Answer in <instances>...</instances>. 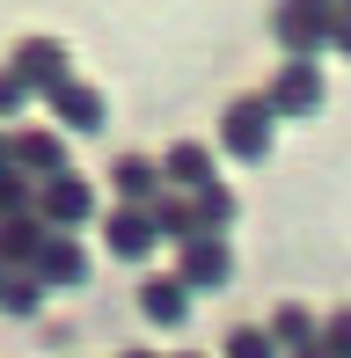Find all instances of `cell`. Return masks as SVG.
Returning <instances> with one entry per match:
<instances>
[{
    "mask_svg": "<svg viewBox=\"0 0 351 358\" xmlns=\"http://www.w3.org/2000/svg\"><path fill=\"white\" fill-rule=\"evenodd\" d=\"M300 358H322V351H308V344H300Z\"/></svg>",
    "mask_w": 351,
    "mask_h": 358,
    "instance_id": "18",
    "label": "cell"
},
{
    "mask_svg": "<svg viewBox=\"0 0 351 358\" xmlns=\"http://www.w3.org/2000/svg\"><path fill=\"white\" fill-rule=\"evenodd\" d=\"M59 110H66L73 124H103V103H95V95H59Z\"/></svg>",
    "mask_w": 351,
    "mask_h": 358,
    "instance_id": "13",
    "label": "cell"
},
{
    "mask_svg": "<svg viewBox=\"0 0 351 358\" xmlns=\"http://www.w3.org/2000/svg\"><path fill=\"white\" fill-rule=\"evenodd\" d=\"M154 183H162L154 161H117V190H124V198H154Z\"/></svg>",
    "mask_w": 351,
    "mask_h": 358,
    "instance_id": "8",
    "label": "cell"
},
{
    "mask_svg": "<svg viewBox=\"0 0 351 358\" xmlns=\"http://www.w3.org/2000/svg\"><path fill=\"white\" fill-rule=\"evenodd\" d=\"M308 329H315V322L300 315V307H285V315L271 322V336H278V344H308Z\"/></svg>",
    "mask_w": 351,
    "mask_h": 358,
    "instance_id": "12",
    "label": "cell"
},
{
    "mask_svg": "<svg viewBox=\"0 0 351 358\" xmlns=\"http://www.w3.org/2000/svg\"><path fill=\"white\" fill-rule=\"evenodd\" d=\"M278 37L293 44L300 59H308V52H322V44L337 37V22H329L322 0H278Z\"/></svg>",
    "mask_w": 351,
    "mask_h": 358,
    "instance_id": "1",
    "label": "cell"
},
{
    "mask_svg": "<svg viewBox=\"0 0 351 358\" xmlns=\"http://www.w3.org/2000/svg\"><path fill=\"white\" fill-rule=\"evenodd\" d=\"M264 146H271V103H257V95H249V103H234V110H227V154L257 161Z\"/></svg>",
    "mask_w": 351,
    "mask_h": 358,
    "instance_id": "2",
    "label": "cell"
},
{
    "mask_svg": "<svg viewBox=\"0 0 351 358\" xmlns=\"http://www.w3.org/2000/svg\"><path fill=\"white\" fill-rule=\"evenodd\" d=\"M154 227H169V234H190V227H198V205H190V198H162V205H154Z\"/></svg>",
    "mask_w": 351,
    "mask_h": 358,
    "instance_id": "9",
    "label": "cell"
},
{
    "mask_svg": "<svg viewBox=\"0 0 351 358\" xmlns=\"http://www.w3.org/2000/svg\"><path fill=\"white\" fill-rule=\"evenodd\" d=\"M52 213H59V220H81V213H88V190L73 183V176H66V183H52Z\"/></svg>",
    "mask_w": 351,
    "mask_h": 358,
    "instance_id": "10",
    "label": "cell"
},
{
    "mask_svg": "<svg viewBox=\"0 0 351 358\" xmlns=\"http://www.w3.org/2000/svg\"><path fill=\"white\" fill-rule=\"evenodd\" d=\"M52 278H66V285H73V278H81V256H73V241H66V249H59V256H52Z\"/></svg>",
    "mask_w": 351,
    "mask_h": 358,
    "instance_id": "15",
    "label": "cell"
},
{
    "mask_svg": "<svg viewBox=\"0 0 351 358\" xmlns=\"http://www.w3.org/2000/svg\"><path fill=\"white\" fill-rule=\"evenodd\" d=\"M227 358H271V336L264 329H234L227 336Z\"/></svg>",
    "mask_w": 351,
    "mask_h": 358,
    "instance_id": "11",
    "label": "cell"
},
{
    "mask_svg": "<svg viewBox=\"0 0 351 358\" xmlns=\"http://www.w3.org/2000/svg\"><path fill=\"white\" fill-rule=\"evenodd\" d=\"M183 285H227V249H220L213 234H198L183 249Z\"/></svg>",
    "mask_w": 351,
    "mask_h": 358,
    "instance_id": "4",
    "label": "cell"
},
{
    "mask_svg": "<svg viewBox=\"0 0 351 358\" xmlns=\"http://www.w3.org/2000/svg\"><path fill=\"white\" fill-rule=\"evenodd\" d=\"M169 176L190 183V190H205V183H213V154H205V146H176V154H169Z\"/></svg>",
    "mask_w": 351,
    "mask_h": 358,
    "instance_id": "6",
    "label": "cell"
},
{
    "mask_svg": "<svg viewBox=\"0 0 351 358\" xmlns=\"http://www.w3.org/2000/svg\"><path fill=\"white\" fill-rule=\"evenodd\" d=\"M227 213H234V198H227V190H213V183H205V198H198V220H205V227H220Z\"/></svg>",
    "mask_w": 351,
    "mask_h": 358,
    "instance_id": "14",
    "label": "cell"
},
{
    "mask_svg": "<svg viewBox=\"0 0 351 358\" xmlns=\"http://www.w3.org/2000/svg\"><path fill=\"white\" fill-rule=\"evenodd\" d=\"M329 351H337V358H351V315H337V322H329Z\"/></svg>",
    "mask_w": 351,
    "mask_h": 358,
    "instance_id": "16",
    "label": "cell"
},
{
    "mask_svg": "<svg viewBox=\"0 0 351 358\" xmlns=\"http://www.w3.org/2000/svg\"><path fill=\"white\" fill-rule=\"evenodd\" d=\"M322 103V73L308 66V59H293V66L278 73V88H271V110H315Z\"/></svg>",
    "mask_w": 351,
    "mask_h": 358,
    "instance_id": "3",
    "label": "cell"
},
{
    "mask_svg": "<svg viewBox=\"0 0 351 358\" xmlns=\"http://www.w3.org/2000/svg\"><path fill=\"white\" fill-rule=\"evenodd\" d=\"M337 44L351 52V0H344V15H337Z\"/></svg>",
    "mask_w": 351,
    "mask_h": 358,
    "instance_id": "17",
    "label": "cell"
},
{
    "mask_svg": "<svg viewBox=\"0 0 351 358\" xmlns=\"http://www.w3.org/2000/svg\"><path fill=\"white\" fill-rule=\"evenodd\" d=\"M132 358H147V351H132Z\"/></svg>",
    "mask_w": 351,
    "mask_h": 358,
    "instance_id": "19",
    "label": "cell"
},
{
    "mask_svg": "<svg viewBox=\"0 0 351 358\" xmlns=\"http://www.w3.org/2000/svg\"><path fill=\"white\" fill-rule=\"evenodd\" d=\"M147 241H154V227H147V220H132V213L110 220V249H117V256H147Z\"/></svg>",
    "mask_w": 351,
    "mask_h": 358,
    "instance_id": "7",
    "label": "cell"
},
{
    "mask_svg": "<svg viewBox=\"0 0 351 358\" xmlns=\"http://www.w3.org/2000/svg\"><path fill=\"white\" fill-rule=\"evenodd\" d=\"M139 307H147L154 322H183V315H190V285H183V278H154L147 292H139Z\"/></svg>",
    "mask_w": 351,
    "mask_h": 358,
    "instance_id": "5",
    "label": "cell"
}]
</instances>
